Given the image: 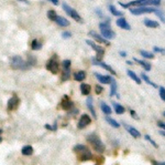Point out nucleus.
Wrapping results in <instances>:
<instances>
[{
  "label": "nucleus",
  "instance_id": "nucleus-1",
  "mask_svg": "<svg viewBox=\"0 0 165 165\" xmlns=\"http://www.w3.org/2000/svg\"><path fill=\"white\" fill-rule=\"evenodd\" d=\"M87 141L91 144V146L94 147V150L96 151L97 153L101 154V153H104L105 150H106V146H105V144L102 143V141L99 139V136L97 134H95V133H91L89 135L87 136Z\"/></svg>",
  "mask_w": 165,
  "mask_h": 165
},
{
  "label": "nucleus",
  "instance_id": "nucleus-2",
  "mask_svg": "<svg viewBox=\"0 0 165 165\" xmlns=\"http://www.w3.org/2000/svg\"><path fill=\"white\" fill-rule=\"evenodd\" d=\"M74 151L76 153L79 155V160L82 162H86V161H89L90 158H93L91 155V152L86 145H82V144H78L74 147Z\"/></svg>",
  "mask_w": 165,
  "mask_h": 165
},
{
  "label": "nucleus",
  "instance_id": "nucleus-3",
  "mask_svg": "<svg viewBox=\"0 0 165 165\" xmlns=\"http://www.w3.org/2000/svg\"><path fill=\"white\" fill-rule=\"evenodd\" d=\"M99 29H100L102 38L107 39V40H111L116 37V33L112 31L111 27H110V20L109 19H108V21L99 23Z\"/></svg>",
  "mask_w": 165,
  "mask_h": 165
},
{
  "label": "nucleus",
  "instance_id": "nucleus-4",
  "mask_svg": "<svg viewBox=\"0 0 165 165\" xmlns=\"http://www.w3.org/2000/svg\"><path fill=\"white\" fill-rule=\"evenodd\" d=\"M11 68L15 70H27L30 68V64L28 62H25L24 60L19 57V55H15L12 60H11Z\"/></svg>",
  "mask_w": 165,
  "mask_h": 165
},
{
  "label": "nucleus",
  "instance_id": "nucleus-5",
  "mask_svg": "<svg viewBox=\"0 0 165 165\" xmlns=\"http://www.w3.org/2000/svg\"><path fill=\"white\" fill-rule=\"evenodd\" d=\"M63 9L65 10V12L67 13L71 18H73L75 21H77V22H82V17L78 15V12L74 9V8H72V7H69L66 2H64L63 4Z\"/></svg>",
  "mask_w": 165,
  "mask_h": 165
},
{
  "label": "nucleus",
  "instance_id": "nucleus-6",
  "mask_svg": "<svg viewBox=\"0 0 165 165\" xmlns=\"http://www.w3.org/2000/svg\"><path fill=\"white\" fill-rule=\"evenodd\" d=\"M46 70H49L51 73L53 74H56L58 72V70H60V64H58L57 60L55 57H53L52 59L49 60V62L46 63V66H45Z\"/></svg>",
  "mask_w": 165,
  "mask_h": 165
},
{
  "label": "nucleus",
  "instance_id": "nucleus-7",
  "mask_svg": "<svg viewBox=\"0 0 165 165\" xmlns=\"http://www.w3.org/2000/svg\"><path fill=\"white\" fill-rule=\"evenodd\" d=\"M154 8L151 7H139V8H131L130 9V12L134 16H140L143 15V13H152L154 12Z\"/></svg>",
  "mask_w": 165,
  "mask_h": 165
},
{
  "label": "nucleus",
  "instance_id": "nucleus-8",
  "mask_svg": "<svg viewBox=\"0 0 165 165\" xmlns=\"http://www.w3.org/2000/svg\"><path fill=\"white\" fill-rule=\"evenodd\" d=\"M86 43L88 44V46H90V48H93L95 51L97 52V58L98 60H101L102 59V57H104V53H105V50L102 48H101L100 46H98L97 43H95L94 41L91 40H86Z\"/></svg>",
  "mask_w": 165,
  "mask_h": 165
},
{
  "label": "nucleus",
  "instance_id": "nucleus-9",
  "mask_svg": "<svg viewBox=\"0 0 165 165\" xmlns=\"http://www.w3.org/2000/svg\"><path fill=\"white\" fill-rule=\"evenodd\" d=\"M91 61H93V64H95V66H101V68H104L105 70H107L108 72H111L112 74L117 73V72H116L115 70L112 69V68L109 66V64L102 62L101 60H98V59H96V58H93V59H91Z\"/></svg>",
  "mask_w": 165,
  "mask_h": 165
},
{
  "label": "nucleus",
  "instance_id": "nucleus-10",
  "mask_svg": "<svg viewBox=\"0 0 165 165\" xmlns=\"http://www.w3.org/2000/svg\"><path fill=\"white\" fill-rule=\"evenodd\" d=\"M91 123V119L88 114H82L78 121V128H85L87 125H89Z\"/></svg>",
  "mask_w": 165,
  "mask_h": 165
},
{
  "label": "nucleus",
  "instance_id": "nucleus-11",
  "mask_svg": "<svg viewBox=\"0 0 165 165\" xmlns=\"http://www.w3.org/2000/svg\"><path fill=\"white\" fill-rule=\"evenodd\" d=\"M19 103H20V100L18 99V96H11L9 101H8V110L9 111H12V110H15L18 108Z\"/></svg>",
  "mask_w": 165,
  "mask_h": 165
},
{
  "label": "nucleus",
  "instance_id": "nucleus-12",
  "mask_svg": "<svg viewBox=\"0 0 165 165\" xmlns=\"http://www.w3.org/2000/svg\"><path fill=\"white\" fill-rule=\"evenodd\" d=\"M95 77L99 80L100 83H104V84H110L111 81L113 80V78L110 77V75H102V74L99 73H95Z\"/></svg>",
  "mask_w": 165,
  "mask_h": 165
},
{
  "label": "nucleus",
  "instance_id": "nucleus-13",
  "mask_svg": "<svg viewBox=\"0 0 165 165\" xmlns=\"http://www.w3.org/2000/svg\"><path fill=\"white\" fill-rule=\"evenodd\" d=\"M73 107H74V104H73V102L71 101V99H69L67 96H63V100H62V109L68 111V110H71V109H73Z\"/></svg>",
  "mask_w": 165,
  "mask_h": 165
},
{
  "label": "nucleus",
  "instance_id": "nucleus-14",
  "mask_svg": "<svg viewBox=\"0 0 165 165\" xmlns=\"http://www.w3.org/2000/svg\"><path fill=\"white\" fill-rule=\"evenodd\" d=\"M88 34H89V37H93L94 39L97 41V42H99V43H105V44H107V46H109V41H108L107 39L102 38L101 36H99L97 32H95V31H90Z\"/></svg>",
  "mask_w": 165,
  "mask_h": 165
},
{
  "label": "nucleus",
  "instance_id": "nucleus-15",
  "mask_svg": "<svg viewBox=\"0 0 165 165\" xmlns=\"http://www.w3.org/2000/svg\"><path fill=\"white\" fill-rule=\"evenodd\" d=\"M122 125L124 126V128H126L127 131L131 134V135L133 136V137H136V139H138V137H140L141 136V133L136 130V128H132V126H130L129 124H127V123H122Z\"/></svg>",
  "mask_w": 165,
  "mask_h": 165
},
{
  "label": "nucleus",
  "instance_id": "nucleus-16",
  "mask_svg": "<svg viewBox=\"0 0 165 165\" xmlns=\"http://www.w3.org/2000/svg\"><path fill=\"white\" fill-rule=\"evenodd\" d=\"M116 23H117V26L119 27V28H121V29H126V30H131V27H130V25L127 22L126 18H119L117 19V21H116Z\"/></svg>",
  "mask_w": 165,
  "mask_h": 165
},
{
  "label": "nucleus",
  "instance_id": "nucleus-17",
  "mask_svg": "<svg viewBox=\"0 0 165 165\" xmlns=\"http://www.w3.org/2000/svg\"><path fill=\"white\" fill-rule=\"evenodd\" d=\"M54 21L61 27H68L69 26V21H68L67 19L63 18V17H60V16H56V18H55Z\"/></svg>",
  "mask_w": 165,
  "mask_h": 165
},
{
  "label": "nucleus",
  "instance_id": "nucleus-18",
  "mask_svg": "<svg viewBox=\"0 0 165 165\" xmlns=\"http://www.w3.org/2000/svg\"><path fill=\"white\" fill-rule=\"evenodd\" d=\"M33 152H34V150H33V147L31 146V145H25V146L22 147V150H21L22 155H24V156H30V155H32Z\"/></svg>",
  "mask_w": 165,
  "mask_h": 165
},
{
  "label": "nucleus",
  "instance_id": "nucleus-19",
  "mask_svg": "<svg viewBox=\"0 0 165 165\" xmlns=\"http://www.w3.org/2000/svg\"><path fill=\"white\" fill-rule=\"evenodd\" d=\"M90 90H91V87L87 83H82L80 85V92H82V96H89L90 94Z\"/></svg>",
  "mask_w": 165,
  "mask_h": 165
},
{
  "label": "nucleus",
  "instance_id": "nucleus-20",
  "mask_svg": "<svg viewBox=\"0 0 165 165\" xmlns=\"http://www.w3.org/2000/svg\"><path fill=\"white\" fill-rule=\"evenodd\" d=\"M85 78H86L85 71H77V72L74 73V79H75V81L82 82V80H85Z\"/></svg>",
  "mask_w": 165,
  "mask_h": 165
},
{
  "label": "nucleus",
  "instance_id": "nucleus-21",
  "mask_svg": "<svg viewBox=\"0 0 165 165\" xmlns=\"http://www.w3.org/2000/svg\"><path fill=\"white\" fill-rule=\"evenodd\" d=\"M87 107H88V109L90 110V113H91V115H93L95 119L97 117V115H96V111H95V109H94V104H93V99L91 98H88L87 99Z\"/></svg>",
  "mask_w": 165,
  "mask_h": 165
},
{
  "label": "nucleus",
  "instance_id": "nucleus-22",
  "mask_svg": "<svg viewBox=\"0 0 165 165\" xmlns=\"http://www.w3.org/2000/svg\"><path fill=\"white\" fill-rule=\"evenodd\" d=\"M144 25L147 28H158V22L154 21V20H151V19H145L144 20Z\"/></svg>",
  "mask_w": 165,
  "mask_h": 165
},
{
  "label": "nucleus",
  "instance_id": "nucleus-23",
  "mask_svg": "<svg viewBox=\"0 0 165 165\" xmlns=\"http://www.w3.org/2000/svg\"><path fill=\"white\" fill-rule=\"evenodd\" d=\"M100 107H101V111H102V112H104L106 115H110V114H111L112 110H111V108L109 107L108 104H106L105 102H101L100 103Z\"/></svg>",
  "mask_w": 165,
  "mask_h": 165
},
{
  "label": "nucleus",
  "instance_id": "nucleus-24",
  "mask_svg": "<svg viewBox=\"0 0 165 165\" xmlns=\"http://www.w3.org/2000/svg\"><path fill=\"white\" fill-rule=\"evenodd\" d=\"M112 105H113V108H115V111L117 114H123L124 112H126V109L122 107L121 104H119V103L113 102L112 103Z\"/></svg>",
  "mask_w": 165,
  "mask_h": 165
},
{
  "label": "nucleus",
  "instance_id": "nucleus-25",
  "mask_svg": "<svg viewBox=\"0 0 165 165\" xmlns=\"http://www.w3.org/2000/svg\"><path fill=\"white\" fill-rule=\"evenodd\" d=\"M134 61L139 63L140 66H143L145 71H151V64L149 62H147V61H143V60H139V59H134Z\"/></svg>",
  "mask_w": 165,
  "mask_h": 165
},
{
  "label": "nucleus",
  "instance_id": "nucleus-26",
  "mask_svg": "<svg viewBox=\"0 0 165 165\" xmlns=\"http://www.w3.org/2000/svg\"><path fill=\"white\" fill-rule=\"evenodd\" d=\"M108 8H109V11L111 12L112 16H116V17H121V16L123 15L121 11L117 10L115 6H112V4H109V7H108Z\"/></svg>",
  "mask_w": 165,
  "mask_h": 165
},
{
  "label": "nucleus",
  "instance_id": "nucleus-27",
  "mask_svg": "<svg viewBox=\"0 0 165 165\" xmlns=\"http://www.w3.org/2000/svg\"><path fill=\"white\" fill-rule=\"evenodd\" d=\"M127 73H128V75H129V77L131 78V79H132L133 81H136V83H138V84H140V83H141L140 78L138 77V75H136V74L134 73L133 71H131V70H128V71H127Z\"/></svg>",
  "mask_w": 165,
  "mask_h": 165
},
{
  "label": "nucleus",
  "instance_id": "nucleus-28",
  "mask_svg": "<svg viewBox=\"0 0 165 165\" xmlns=\"http://www.w3.org/2000/svg\"><path fill=\"white\" fill-rule=\"evenodd\" d=\"M106 119V121L109 123V125H111L112 128H118L119 126H120V124H119L118 122L116 121V120H113V119H111L110 116H106L105 117Z\"/></svg>",
  "mask_w": 165,
  "mask_h": 165
},
{
  "label": "nucleus",
  "instance_id": "nucleus-29",
  "mask_svg": "<svg viewBox=\"0 0 165 165\" xmlns=\"http://www.w3.org/2000/svg\"><path fill=\"white\" fill-rule=\"evenodd\" d=\"M111 91H110V96H116L117 94V82H116V80L113 79V80L111 81Z\"/></svg>",
  "mask_w": 165,
  "mask_h": 165
},
{
  "label": "nucleus",
  "instance_id": "nucleus-30",
  "mask_svg": "<svg viewBox=\"0 0 165 165\" xmlns=\"http://www.w3.org/2000/svg\"><path fill=\"white\" fill-rule=\"evenodd\" d=\"M142 79H143V80L145 81V82H147V84L152 85L153 88H156V87H158V85L155 84V83H154V82H153V81H151V80H150V78L147 77V74H145V73H142Z\"/></svg>",
  "mask_w": 165,
  "mask_h": 165
},
{
  "label": "nucleus",
  "instance_id": "nucleus-31",
  "mask_svg": "<svg viewBox=\"0 0 165 165\" xmlns=\"http://www.w3.org/2000/svg\"><path fill=\"white\" fill-rule=\"evenodd\" d=\"M31 48H32V50H40V49L42 48V46H41V43H40L39 41L36 40V39H34V40L32 41Z\"/></svg>",
  "mask_w": 165,
  "mask_h": 165
},
{
  "label": "nucleus",
  "instance_id": "nucleus-32",
  "mask_svg": "<svg viewBox=\"0 0 165 165\" xmlns=\"http://www.w3.org/2000/svg\"><path fill=\"white\" fill-rule=\"evenodd\" d=\"M140 53H141L142 57H144V58H147V59H153L154 58V55H153V53L147 52V51H145V50H141Z\"/></svg>",
  "mask_w": 165,
  "mask_h": 165
},
{
  "label": "nucleus",
  "instance_id": "nucleus-33",
  "mask_svg": "<svg viewBox=\"0 0 165 165\" xmlns=\"http://www.w3.org/2000/svg\"><path fill=\"white\" fill-rule=\"evenodd\" d=\"M69 77H71V70L69 69H63V77H62V80L66 81Z\"/></svg>",
  "mask_w": 165,
  "mask_h": 165
},
{
  "label": "nucleus",
  "instance_id": "nucleus-34",
  "mask_svg": "<svg viewBox=\"0 0 165 165\" xmlns=\"http://www.w3.org/2000/svg\"><path fill=\"white\" fill-rule=\"evenodd\" d=\"M56 16H57V15H56V12H55L54 10H50L49 12H47V17H49V19H50V20H52V21H54V20H55Z\"/></svg>",
  "mask_w": 165,
  "mask_h": 165
},
{
  "label": "nucleus",
  "instance_id": "nucleus-35",
  "mask_svg": "<svg viewBox=\"0 0 165 165\" xmlns=\"http://www.w3.org/2000/svg\"><path fill=\"white\" fill-rule=\"evenodd\" d=\"M154 13H155L156 16H158V18H161L162 21L164 22V13H163V11L160 10V9H155V10H154Z\"/></svg>",
  "mask_w": 165,
  "mask_h": 165
},
{
  "label": "nucleus",
  "instance_id": "nucleus-36",
  "mask_svg": "<svg viewBox=\"0 0 165 165\" xmlns=\"http://www.w3.org/2000/svg\"><path fill=\"white\" fill-rule=\"evenodd\" d=\"M144 137H145V140H147V141H149V142H150V143L152 144V145H153V146H154V147H156V149H158V144H156V143H155V142H154V140H152V139H151V137H150V135H145V136H144Z\"/></svg>",
  "mask_w": 165,
  "mask_h": 165
},
{
  "label": "nucleus",
  "instance_id": "nucleus-37",
  "mask_svg": "<svg viewBox=\"0 0 165 165\" xmlns=\"http://www.w3.org/2000/svg\"><path fill=\"white\" fill-rule=\"evenodd\" d=\"M62 64H63V69H69L71 68V61L69 60H64Z\"/></svg>",
  "mask_w": 165,
  "mask_h": 165
},
{
  "label": "nucleus",
  "instance_id": "nucleus-38",
  "mask_svg": "<svg viewBox=\"0 0 165 165\" xmlns=\"http://www.w3.org/2000/svg\"><path fill=\"white\" fill-rule=\"evenodd\" d=\"M160 96H161L162 101H165V89L164 87L160 88Z\"/></svg>",
  "mask_w": 165,
  "mask_h": 165
},
{
  "label": "nucleus",
  "instance_id": "nucleus-39",
  "mask_svg": "<svg viewBox=\"0 0 165 165\" xmlns=\"http://www.w3.org/2000/svg\"><path fill=\"white\" fill-rule=\"evenodd\" d=\"M62 37L65 38V39H68V38L72 37V33H71V32H67V31H64V32L62 33Z\"/></svg>",
  "mask_w": 165,
  "mask_h": 165
},
{
  "label": "nucleus",
  "instance_id": "nucleus-40",
  "mask_svg": "<svg viewBox=\"0 0 165 165\" xmlns=\"http://www.w3.org/2000/svg\"><path fill=\"white\" fill-rule=\"evenodd\" d=\"M104 91V89H102V87H100V85H96V93L97 94H100L101 92Z\"/></svg>",
  "mask_w": 165,
  "mask_h": 165
},
{
  "label": "nucleus",
  "instance_id": "nucleus-41",
  "mask_svg": "<svg viewBox=\"0 0 165 165\" xmlns=\"http://www.w3.org/2000/svg\"><path fill=\"white\" fill-rule=\"evenodd\" d=\"M152 164L153 165H165L164 162H158V161H155V160H152Z\"/></svg>",
  "mask_w": 165,
  "mask_h": 165
},
{
  "label": "nucleus",
  "instance_id": "nucleus-42",
  "mask_svg": "<svg viewBox=\"0 0 165 165\" xmlns=\"http://www.w3.org/2000/svg\"><path fill=\"white\" fill-rule=\"evenodd\" d=\"M154 51L155 52H160V53H164V49L158 48V47H154Z\"/></svg>",
  "mask_w": 165,
  "mask_h": 165
},
{
  "label": "nucleus",
  "instance_id": "nucleus-43",
  "mask_svg": "<svg viewBox=\"0 0 165 165\" xmlns=\"http://www.w3.org/2000/svg\"><path fill=\"white\" fill-rule=\"evenodd\" d=\"M130 113H131V115H132V117H134V119H136V120H139V116L136 115V113L134 112L133 110H130Z\"/></svg>",
  "mask_w": 165,
  "mask_h": 165
},
{
  "label": "nucleus",
  "instance_id": "nucleus-44",
  "mask_svg": "<svg viewBox=\"0 0 165 165\" xmlns=\"http://www.w3.org/2000/svg\"><path fill=\"white\" fill-rule=\"evenodd\" d=\"M158 126H160V128H164V126H165V124H164V122H161V121H158Z\"/></svg>",
  "mask_w": 165,
  "mask_h": 165
},
{
  "label": "nucleus",
  "instance_id": "nucleus-45",
  "mask_svg": "<svg viewBox=\"0 0 165 165\" xmlns=\"http://www.w3.org/2000/svg\"><path fill=\"white\" fill-rule=\"evenodd\" d=\"M96 12H97V13L100 16V17H104V15H102V12L100 11V9H96Z\"/></svg>",
  "mask_w": 165,
  "mask_h": 165
},
{
  "label": "nucleus",
  "instance_id": "nucleus-46",
  "mask_svg": "<svg viewBox=\"0 0 165 165\" xmlns=\"http://www.w3.org/2000/svg\"><path fill=\"white\" fill-rule=\"evenodd\" d=\"M50 1L53 4H55V6H57V4H58V0H50Z\"/></svg>",
  "mask_w": 165,
  "mask_h": 165
},
{
  "label": "nucleus",
  "instance_id": "nucleus-47",
  "mask_svg": "<svg viewBox=\"0 0 165 165\" xmlns=\"http://www.w3.org/2000/svg\"><path fill=\"white\" fill-rule=\"evenodd\" d=\"M120 55H121V57H127V52L120 51Z\"/></svg>",
  "mask_w": 165,
  "mask_h": 165
},
{
  "label": "nucleus",
  "instance_id": "nucleus-48",
  "mask_svg": "<svg viewBox=\"0 0 165 165\" xmlns=\"http://www.w3.org/2000/svg\"><path fill=\"white\" fill-rule=\"evenodd\" d=\"M127 63H128V64H129V66H132V64H133V63L131 62V61H127Z\"/></svg>",
  "mask_w": 165,
  "mask_h": 165
},
{
  "label": "nucleus",
  "instance_id": "nucleus-49",
  "mask_svg": "<svg viewBox=\"0 0 165 165\" xmlns=\"http://www.w3.org/2000/svg\"><path fill=\"white\" fill-rule=\"evenodd\" d=\"M21 1H23V2H27V4H28V0H21Z\"/></svg>",
  "mask_w": 165,
  "mask_h": 165
},
{
  "label": "nucleus",
  "instance_id": "nucleus-50",
  "mask_svg": "<svg viewBox=\"0 0 165 165\" xmlns=\"http://www.w3.org/2000/svg\"><path fill=\"white\" fill-rule=\"evenodd\" d=\"M0 134H2V130L1 128H0Z\"/></svg>",
  "mask_w": 165,
  "mask_h": 165
},
{
  "label": "nucleus",
  "instance_id": "nucleus-51",
  "mask_svg": "<svg viewBox=\"0 0 165 165\" xmlns=\"http://www.w3.org/2000/svg\"><path fill=\"white\" fill-rule=\"evenodd\" d=\"M0 142H1V137H0Z\"/></svg>",
  "mask_w": 165,
  "mask_h": 165
}]
</instances>
